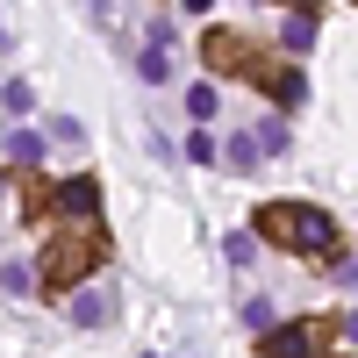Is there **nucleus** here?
Here are the masks:
<instances>
[{
  "mask_svg": "<svg viewBox=\"0 0 358 358\" xmlns=\"http://www.w3.org/2000/svg\"><path fill=\"white\" fill-rule=\"evenodd\" d=\"M258 236L280 251H301V258H337V222L322 215L315 201H265L258 208Z\"/></svg>",
  "mask_w": 358,
  "mask_h": 358,
  "instance_id": "f257e3e1",
  "label": "nucleus"
},
{
  "mask_svg": "<svg viewBox=\"0 0 358 358\" xmlns=\"http://www.w3.org/2000/svg\"><path fill=\"white\" fill-rule=\"evenodd\" d=\"M108 258V236H101V222H57V236L43 244V258H36V280L50 287V294H72L94 265Z\"/></svg>",
  "mask_w": 358,
  "mask_h": 358,
  "instance_id": "f03ea898",
  "label": "nucleus"
},
{
  "mask_svg": "<svg viewBox=\"0 0 358 358\" xmlns=\"http://www.w3.org/2000/svg\"><path fill=\"white\" fill-rule=\"evenodd\" d=\"M29 215H50V222H101V187H94V179H57L50 194L29 201Z\"/></svg>",
  "mask_w": 358,
  "mask_h": 358,
  "instance_id": "7ed1b4c3",
  "label": "nucleus"
},
{
  "mask_svg": "<svg viewBox=\"0 0 358 358\" xmlns=\"http://www.w3.org/2000/svg\"><path fill=\"white\" fill-rule=\"evenodd\" d=\"M330 337V322H273V330L258 337L265 358H315V344Z\"/></svg>",
  "mask_w": 358,
  "mask_h": 358,
  "instance_id": "20e7f679",
  "label": "nucleus"
},
{
  "mask_svg": "<svg viewBox=\"0 0 358 358\" xmlns=\"http://www.w3.org/2000/svg\"><path fill=\"white\" fill-rule=\"evenodd\" d=\"M115 308H122V301H115V287H72V301H65V315L79 322V330H108Z\"/></svg>",
  "mask_w": 358,
  "mask_h": 358,
  "instance_id": "39448f33",
  "label": "nucleus"
},
{
  "mask_svg": "<svg viewBox=\"0 0 358 358\" xmlns=\"http://www.w3.org/2000/svg\"><path fill=\"white\" fill-rule=\"evenodd\" d=\"M208 65H215V72H244V79H258V57H251V43L244 36H229V29H208Z\"/></svg>",
  "mask_w": 358,
  "mask_h": 358,
  "instance_id": "423d86ee",
  "label": "nucleus"
},
{
  "mask_svg": "<svg viewBox=\"0 0 358 358\" xmlns=\"http://www.w3.org/2000/svg\"><path fill=\"white\" fill-rule=\"evenodd\" d=\"M136 72H143V86H165V79H172V36H165V29L151 36V50L136 57Z\"/></svg>",
  "mask_w": 358,
  "mask_h": 358,
  "instance_id": "0eeeda50",
  "label": "nucleus"
},
{
  "mask_svg": "<svg viewBox=\"0 0 358 358\" xmlns=\"http://www.w3.org/2000/svg\"><path fill=\"white\" fill-rule=\"evenodd\" d=\"M280 43H287L294 57H301V50H315V15H287V22H280Z\"/></svg>",
  "mask_w": 358,
  "mask_h": 358,
  "instance_id": "6e6552de",
  "label": "nucleus"
},
{
  "mask_svg": "<svg viewBox=\"0 0 358 358\" xmlns=\"http://www.w3.org/2000/svg\"><path fill=\"white\" fill-rule=\"evenodd\" d=\"M8 165H43V136L36 129H15L8 136Z\"/></svg>",
  "mask_w": 358,
  "mask_h": 358,
  "instance_id": "1a4fd4ad",
  "label": "nucleus"
},
{
  "mask_svg": "<svg viewBox=\"0 0 358 358\" xmlns=\"http://www.w3.org/2000/svg\"><path fill=\"white\" fill-rule=\"evenodd\" d=\"M187 115H194V122H208V115H215V86H208V79L187 86Z\"/></svg>",
  "mask_w": 358,
  "mask_h": 358,
  "instance_id": "9d476101",
  "label": "nucleus"
},
{
  "mask_svg": "<svg viewBox=\"0 0 358 358\" xmlns=\"http://www.w3.org/2000/svg\"><path fill=\"white\" fill-rule=\"evenodd\" d=\"M251 158H258L251 136H229V143H222V165H229V172H251Z\"/></svg>",
  "mask_w": 358,
  "mask_h": 358,
  "instance_id": "9b49d317",
  "label": "nucleus"
},
{
  "mask_svg": "<svg viewBox=\"0 0 358 358\" xmlns=\"http://www.w3.org/2000/svg\"><path fill=\"white\" fill-rule=\"evenodd\" d=\"M0 108H8V115H29V108H36V94H29V79H8V86H0Z\"/></svg>",
  "mask_w": 358,
  "mask_h": 358,
  "instance_id": "f8f14e48",
  "label": "nucleus"
},
{
  "mask_svg": "<svg viewBox=\"0 0 358 358\" xmlns=\"http://www.w3.org/2000/svg\"><path fill=\"white\" fill-rule=\"evenodd\" d=\"M251 143H258V151H287V122H258Z\"/></svg>",
  "mask_w": 358,
  "mask_h": 358,
  "instance_id": "ddd939ff",
  "label": "nucleus"
},
{
  "mask_svg": "<svg viewBox=\"0 0 358 358\" xmlns=\"http://www.w3.org/2000/svg\"><path fill=\"white\" fill-rule=\"evenodd\" d=\"M244 322H251V330H273V301H265V294H251V301H244Z\"/></svg>",
  "mask_w": 358,
  "mask_h": 358,
  "instance_id": "4468645a",
  "label": "nucleus"
},
{
  "mask_svg": "<svg viewBox=\"0 0 358 358\" xmlns=\"http://www.w3.org/2000/svg\"><path fill=\"white\" fill-rule=\"evenodd\" d=\"M0 287H8V294H29V265L8 258V265H0Z\"/></svg>",
  "mask_w": 358,
  "mask_h": 358,
  "instance_id": "2eb2a0df",
  "label": "nucleus"
},
{
  "mask_svg": "<svg viewBox=\"0 0 358 358\" xmlns=\"http://www.w3.org/2000/svg\"><path fill=\"white\" fill-rule=\"evenodd\" d=\"M187 165H215V143H208V136H201V129H194V136H187Z\"/></svg>",
  "mask_w": 358,
  "mask_h": 358,
  "instance_id": "dca6fc26",
  "label": "nucleus"
},
{
  "mask_svg": "<svg viewBox=\"0 0 358 358\" xmlns=\"http://www.w3.org/2000/svg\"><path fill=\"white\" fill-rule=\"evenodd\" d=\"M287 8H294V15H315V0H287Z\"/></svg>",
  "mask_w": 358,
  "mask_h": 358,
  "instance_id": "f3484780",
  "label": "nucleus"
},
{
  "mask_svg": "<svg viewBox=\"0 0 358 358\" xmlns=\"http://www.w3.org/2000/svg\"><path fill=\"white\" fill-rule=\"evenodd\" d=\"M208 8H215V0H187V15H208Z\"/></svg>",
  "mask_w": 358,
  "mask_h": 358,
  "instance_id": "a211bd4d",
  "label": "nucleus"
}]
</instances>
